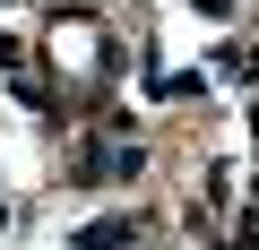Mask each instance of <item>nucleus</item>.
<instances>
[{
  "mask_svg": "<svg viewBox=\"0 0 259 250\" xmlns=\"http://www.w3.org/2000/svg\"><path fill=\"white\" fill-rule=\"evenodd\" d=\"M199 9H207V18H225V9H233V0H199Z\"/></svg>",
  "mask_w": 259,
  "mask_h": 250,
  "instance_id": "nucleus-3",
  "label": "nucleus"
},
{
  "mask_svg": "<svg viewBox=\"0 0 259 250\" xmlns=\"http://www.w3.org/2000/svg\"><path fill=\"white\" fill-rule=\"evenodd\" d=\"M139 173V147H87V181H130Z\"/></svg>",
  "mask_w": 259,
  "mask_h": 250,
  "instance_id": "nucleus-2",
  "label": "nucleus"
},
{
  "mask_svg": "<svg viewBox=\"0 0 259 250\" xmlns=\"http://www.w3.org/2000/svg\"><path fill=\"white\" fill-rule=\"evenodd\" d=\"M78 250H139V233H130V216H95L78 224Z\"/></svg>",
  "mask_w": 259,
  "mask_h": 250,
  "instance_id": "nucleus-1",
  "label": "nucleus"
}]
</instances>
